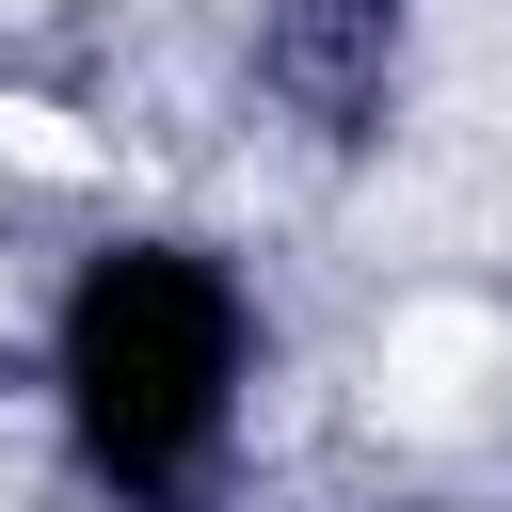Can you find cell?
<instances>
[{"label": "cell", "mask_w": 512, "mask_h": 512, "mask_svg": "<svg viewBox=\"0 0 512 512\" xmlns=\"http://www.w3.org/2000/svg\"><path fill=\"white\" fill-rule=\"evenodd\" d=\"M224 384H240V304H224L208 272H176V256H112V272L80 288V320H64V400H80V432H96L112 480H176V464H208L224 416H240Z\"/></svg>", "instance_id": "obj_1"}]
</instances>
